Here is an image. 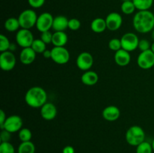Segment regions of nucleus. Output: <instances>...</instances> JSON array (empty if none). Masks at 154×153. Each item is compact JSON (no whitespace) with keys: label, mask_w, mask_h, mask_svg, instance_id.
Masks as SVG:
<instances>
[{"label":"nucleus","mask_w":154,"mask_h":153,"mask_svg":"<svg viewBox=\"0 0 154 153\" xmlns=\"http://www.w3.org/2000/svg\"><path fill=\"white\" fill-rule=\"evenodd\" d=\"M132 23L138 32L148 33L154 28V14L150 10H138L134 16Z\"/></svg>","instance_id":"1"},{"label":"nucleus","mask_w":154,"mask_h":153,"mask_svg":"<svg viewBox=\"0 0 154 153\" xmlns=\"http://www.w3.org/2000/svg\"><path fill=\"white\" fill-rule=\"evenodd\" d=\"M48 100V94L42 87L33 86L27 90L25 94V101L32 108H41Z\"/></svg>","instance_id":"2"},{"label":"nucleus","mask_w":154,"mask_h":153,"mask_svg":"<svg viewBox=\"0 0 154 153\" xmlns=\"http://www.w3.org/2000/svg\"><path fill=\"white\" fill-rule=\"evenodd\" d=\"M145 140V132L138 125L131 126L126 133V140L130 146H138Z\"/></svg>","instance_id":"3"},{"label":"nucleus","mask_w":154,"mask_h":153,"mask_svg":"<svg viewBox=\"0 0 154 153\" xmlns=\"http://www.w3.org/2000/svg\"><path fill=\"white\" fill-rule=\"evenodd\" d=\"M38 15L35 10L32 9H26L20 14L18 16L20 25L21 28L30 29L36 25Z\"/></svg>","instance_id":"4"},{"label":"nucleus","mask_w":154,"mask_h":153,"mask_svg":"<svg viewBox=\"0 0 154 153\" xmlns=\"http://www.w3.org/2000/svg\"><path fill=\"white\" fill-rule=\"evenodd\" d=\"M120 40H121L122 49L130 52L138 48L140 40L138 35L135 33L127 32L122 36Z\"/></svg>","instance_id":"5"},{"label":"nucleus","mask_w":154,"mask_h":153,"mask_svg":"<svg viewBox=\"0 0 154 153\" xmlns=\"http://www.w3.org/2000/svg\"><path fill=\"white\" fill-rule=\"evenodd\" d=\"M16 42L22 48L30 47L34 41V36L30 29L20 28L16 34Z\"/></svg>","instance_id":"6"},{"label":"nucleus","mask_w":154,"mask_h":153,"mask_svg":"<svg viewBox=\"0 0 154 153\" xmlns=\"http://www.w3.org/2000/svg\"><path fill=\"white\" fill-rule=\"evenodd\" d=\"M51 59L59 64H65L70 59V53L65 46H54L51 50Z\"/></svg>","instance_id":"7"},{"label":"nucleus","mask_w":154,"mask_h":153,"mask_svg":"<svg viewBox=\"0 0 154 153\" xmlns=\"http://www.w3.org/2000/svg\"><path fill=\"white\" fill-rule=\"evenodd\" d=\"M23 119L20 116L17 115H12L7 117L5 122L2 127H1L2 130H6L10 133H16L20 131L23 128Z\"/></svg>","instance_id":"8"},{"label":"nucleus","mask_w":154,"mask_h":153,"mask_svg":"<svg viewBox=\"0 0 154 153\" xmlns=\"http://www.w3.org/2000/svg\"><path fill=\"white\" fill-rule=\"evenodd\" d=\"M54 17L51 14L48 12H44L38 16L37 22H36V28L41 32L46 31H50L53 27Z\"/></svg>","instance_id":"9"},{"label":"nucleus","mask_w":154,"mask_h":153,"mask_svg":"<svg viewBox=\"0 0 154 153\" xmlns=\"http://www.w3.org/2000/svg\"><path fill=\"white\" fill-rule=\"evenodd\" d=\"M16 57L13 52L10 50L1 52L0 55V67L5 71L13 70L16 64Z\"/></svg>","instance_id":"10"},{"label":"nucleus","mask_w":154,"mask_h":153,"mask_svg":"<svg viewBox=\"0 0 154 153\" xmlns=\"http://www.w3.org/2000/svg\"><path fill=\"white\" fill-rule=\"evenodd\" d=\"M137 63L141 68L144 70L153 68L154 66V52L151 50L142 51L138 55Z\"/></svg>","instance_id":"11"},{"label":"nucleus","mask_w":154,"mask_h":153,"mask_svg":"<svg viewBox=\"0 0 154 153\" xmlns=\"http://www.w3.org/2000/svg\"><path fill=\"white\" fill-rule=\"evenodd\" d=\"M94 60L93 57L90 52H82L78 56L76 59V64L81 70L87 71L89 70L93 66Z\"/></svg>","instance_id":"12"},{"label":"nucleus","mask_w":154,"mask_h":153,"mask_svg":"<svg viewBox=\"0 0 154 153\" xmlns=\"http://www.w3.org/2000/svg\"><path fill=\"white\" fill-rule=\"evenodd\" d=\"M107 28L110 31H117L123 24L122 16L117 12H111L107 15L105 18Z\"/></svg>","instance_id":"13"},{"label":"nucleus","mask_w":154,"mask_h":153,"mask_svg":"<svg viewBox=\"0 0 154 153\" xmlns=\"http://www.w3.org/2000/svg\"><path fill=\"white\" fill-rule=\"evenodd\" d=\"M41 109V116L42 118L47 121H51L54 119L57 115V106L51 102L45 103Z\"/></svg>","instance_id":"14"},{"label":"nucleus","mask_w":154,"mask_h":153,"mask_svg":"<svg viewBox=\"0 0 154 153\" xmlns=\"http://www.w3.org/2000/svg\"><path fill=\"white\" fill-rule=\"evenodd\" d=\"M102 116L106 121L114 122L120 116V110L117 106L110 105L106 106L102 111Z\"/></svg>","instance_id":"15"},{"label":"nucleus","mask_w":154,"mask_h":153,"mask_svg":"<svg viewBox=\"0 0 154 153\" xmlns=\"http://www.w3.org/2000/svg\"><path fill=\"white\" fill-rule=\"evenodd\" d=\"M114 61L117 65L120 66V67H125L130 63V53L123 49L119 50L114 53Z\"/></svg>","instance_id":"16"},{"label":"nucleus","mask_w":154,"mask_h":153,"mask_svg":"<svg viewBox=\"0 0 154 153\" xmlns=\"http://www.w3.org/2000/svg\"><path fill=\"white\" fill-rule=\"evenodd\" d=\"M36 54L37 53L33 50L31 46L23 48L20 54V60L23 64H31L35 59Z\"/></svg>","instance_id":"17"},{"label":"nucleus","mask_w":154,"mask_h":153,"mask_svg":"<svg viewBox=\"0 0 154 153\" xmlns=\"http://www.w3.org/2000/svg\"><path fill=\"white\" fill-rule=\"evenodd\" d=\"M69 20L66 16L63 15H59L54 17L52 28L55 32H65L69 28Z\"/></svg>","instance_id":"18"},{"label":"nucleus","mask_w":154,"mask_h":153,"mask_svg":"<svg viewBox=\"0 0 154 153\" xmlns=\"http://www.w3.org/2000/svg\"><path fill=\"white\" fill-rule=\"evenodd\" d=\"M99 81V75L93 70H87L84 71L81 76V82L86 86H94Z\"/></svg>","instance_id":"19"},{"label":"nucleus","mask_w":154,"mask_h":153,"mask_svg":"<svg viewBox=\"0 0 154 153\" xmlns=\"http://www.w3.org/2000/svg\"><path fill=\"white\" fill-rule=\"evenodd\" d=\"M68 42V36L65 32H55L53 34L52 44L54 46H64Z\"/></svg>","instance_id":"20"},{"label":"nucleus","mask_w":154,"mask_h":153,"mask_svg":"<svg viewBox=\"0 0 154 153\" xmlns=\"http://www.w3.org/2000/svg\"><path fill=\"white\" fill-rule=\"evenodd\" d=\"M90 28L92 31L96 33H102L105 31L107 28L106 21L105 19L102 17H97L92 21L90 24Z\"/></svg>","instance_id":"21"},{"label":"nucleus","mask_w":154,"mask_h":153,"mask_svg":"<svg viewBox=\"0 0 154 153\" xmlns=\"http://www.w3.org/2000/svg\"><path fill=\"white\" fill-rule=\"evenodd\" d=\"M4 26L7 31L11 32L18 31L19 28H20L18 18L15 17H10L6 20L5 22Z\"/></svg>","instance_id":"22"},{"label":"nucleus","mask_w":154,"mask_h":153,"mask_svg":"<svg viewBox=\"0 0 154 153\" xmlns=\"http://www.w3.org/2000/svg\"><path fill=\"white\" fill-rule=\"evenodd\" d=\"M35 146L31 141L22 142L18 147V153H35Z\"/></svg>","instance_id":"23"},{"label":"nucleus","mask_w":154,"mask_h":153,"mask_svg":"<svg viewBox=\"0 0 154 153\" xmlns=\"http://www.w3.org/2000/svg\"><path fill=\"white\" fill-rule=\"evenodd\" d=\"M132 2L138 10H149L153 4V0H132Z\"/></svg>","instance_id":"24"},{"label":"nucleus","mask_w":154,"mask_h":153,"mask_svg":"<svg viewBox=\"0 0 154 153\" xmlns=\"http://www.w3.org/2000/svg\"><path fill=\"white\" fill-rule=\"evenodd\" d=\"M31 47L36 53H43L46 50V44L41 38L35 39Z\"/></svg>","instance_id":"25"},{"label":"nucleus","mask_w":154,"mask_h":153,"mask_svg":"<svg viewBox=\"0 0 154 153\" xmlns=\"http://www.w3.org/2000/svg\"><path fill=\"white\" fill-rule=\"evenodd\" d=\"M135 9H136V8H135V4L132 1L123 2L121 4V10L125 14H132V13L135 12Z\"/></svg>","instance_id":"26"},{"label":"nucleus","mask_w":154,"mask_h":153,"mask_svg":"<svg viewBox=\"0 0 154 153\" xmlns=\"http://www.w3.org/2000/svg\"><path fill=\"white\" fill-rule=\"evenodd\" d=\"M153 149L152 143L144 141L136 146V153H153Z\"/></svg>","instance_id":"27"},{"label":"nucleus","mask_w":154,"mask_h":153,"mask_svg":"<svg viewBox=\"0 0 154 153\" xmlns=\"http://www.w3.org/2000/svg\"><path fill=\"white\" fill-rule=\"evenodd\" d=\"M32 132L27 128H22L19 131L18 134V136H19L20 140H21V142H27V141H31L32 139Z\"/></svg>","instance_id":"28"},{"label":"nucleus","mask_w":154,"mask_h":153,"mask_svg":"<svg viewBox=\"0 0 154 153\" xmlns=\"http://www.w3.org/2000/svg\"><path fill=\"white\" fill-rule=\"evenodd\" d=\"M11 44L10 43L9 39L5 34H0V51L1 52L9 50Z\"/></svg>","instance_id":"29"},{"label":"nucleus","mask_w":154,"mask_h":153,"mask_svg":"<svg viewBox=\"0 0 154 153\" xmlns=\"http://www.w3.org/2000/svg\"><path fill=\"white\" fill-rule=\"evenodd\" d=\"M0 153H15L14 147L10 142H2L0 144Z\"/></svg>","instance_id":"30"},{"label":"nucleus","mask_w":154,"mask_h":153,"mask_svg":"<svg viewBox=\"0 0 154 153\" xmlns=\"http://www.w3.org/2000/svg\"><path fill=\"white\" fill-rule=\"evenodd\" d=\"M108 47L111 50L117 52L119 50L122 49V44L121 40L119 38H112L109 40L108 42Z\"/></svg>","instance_id":"31"},{"label":"nucleus","mask_w":154,"mask_h":153,"mask_svg":"<svg viewBox=\"0 0 154 153\" xmlns=\"http://www.w3.org/2000/svg\"><path fill=\"white\" fill-rule=\"evenodd\" d=\"M81 21L76 18H72L69 20V28L72 31H77L81 28Z\"/></svg>","instance_id":"32"},{"label":"nucleus","mask_w":154,"mask_h":153,"mask_svg":"<svg viewBox=\"0 0 154 153\" xmlns=\"http://www.w3.org/2000/svg\"><path fill=\"white\" fill-rule=\"evenodd\" d=\"M151 47V44L149 42L148 40L147 39H141L139 40V44H138V49L142 52V51H146L150 50Z\"/></svg>","instance_id":"33"},{"label":"nucleus","mask_w":154,"mask_h":153,"mask_svg":"<svg viewBox=\"0 0 154 153\" xmlns=\"http://www.w3.org/2000/svg\"><path fill=\"white\" fill-rule=\"evenodd\" d=\"M40 38L42 39L46 44L52 43L53 33H51L50 31H46L44 32H42Z\"/></svg>","instance_id":"34"},{"label":"nucleus","mask_w":154,"mask_h":153,"mask_svg":"<svg viewBox=\"0 0 154 153\" xmlns=\"http://www.w3.org/2000/svg\"><path fill=\"white\" fill-rule=\"evenodd\" d=\"M45 2V0H28V3L33 8H39L42 7Z\"/></svg>","instance_id":"35"},{"label":"nucleus","mask_w":154,"mask_h":153,"mask_svg":"<svg viewBox=\"0 0 154 153\" xmlns=\"http://www.w3.org/2000/svg\"><path fill=\"white\" fill-rule=\"evenodd\" d=\"M11 133H10L9 131L6 130H2L1 134H0V140H1V142H9V140H11Z\"/></svg>","instance_id":"36"},{"label":"nucleus","mask_w":154,"mask_h":153,"mask_svg":"<svg viewBox=\"0 0 154 153\" xmlns=\"http://www.w3.org/2000/svg\"><path fill=\"white\" fill-rule=\"evenodd\" d=\"M6 118H7V117H6L5 112L2 110H0V128L2 127L5 122Z\"/></svg>","instance_id":"37"},{"label":"nucleus","mask_w":154,"mask_h":153,"mask_svg":"<svg viewBox=\"0 0 154 153\" xmlns=\"http://www.w3.org/2000/svg\"><path fill=\"white\" fill-rule=\"evenodd\" d=\"M63 153H75V148L72 146H66L63 148Z\"/></svg>","instance_id":"38"},{"label":"nucleus","mask_w":154,"mask_h":153,"mask_svg":"<svg viewBox=\"0 0 154 153\" xmlns=\"http://www.w3.org/2000/svg\"><path fill=\"white\" fill-rule=\"evenodd\" d=\"M42 54H43V56L45 58H51V50H46Z\"/></svg>","instance_id":"39"},{"label":"nucleus","mask_w":154,"mask_h":153,"mask_svg":"<svg viewBox=\"0 0 154 153\" xmlns=\"http://www.w3.org/2000/svg\"><path fill=\"white\" fill-rule=\"evenodd\" d=\"M16 50V45L14 44H11L9 50L11 51V52H14V50Z\"/></svg>","instance_id":"40"},{"label":"nucleus","mask_w":154,"mask_h":153,"mask_svg":"<svg viewBox=\"0 0 154 153\" xmlns=\"http://www.w3.org/2000/svg\"><path fill=\"white\" fill-rule=\"evenodd\" d=\"M150 50L154 52V42L151 44V47H150Z\"/></svg>","instance_id":"41"},{"label":"nucleus","mask_w":154,"mask_h":153,"mask_svg":"<svg viewBox=\"0 0 154 153\" xmlns=\"http://www.w3.org/2000/svg\"><path fill=\"white\" fill-rule=\"evenodd\" d=\"M151 37H152V38L154 40V28L153 30H152V33H151Z\"/></svg>","instance_id":"42"},{"label":"nucleus","mask_w":154,"mask_h":153,"mask_svg":"<svg viewBox=\"0 0 154 153\" xmlns=\"http://www.w3.org/2000/svg\"><path fill=\"white\" fill-rule=\"evenodd\" d=\"M152 146H153V152H154V139H153V142H152Z\"/></svg>","instance_id":"43"},{"label":"nucleus","mask_w":154,"mask_h":153,"mask_svg":"<svg viewBox=\"0 0 154 153\" xmlns=\"http://www.w3.org/2000/svg\"><path fill=\"white\" fill-rule=\"evenodd\" d=\"M123 2H126V1H132V0H122Z\"/></svg>","instance_id":"44"}]
</instances>
